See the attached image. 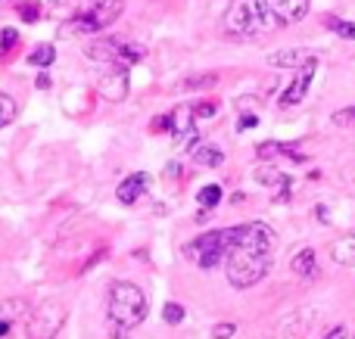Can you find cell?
Instances as JSON below:
<instances>
[{"label":"cell","mask_w":355,"mask_h":339,"mask_svg":"<svg viewBox=\"0 0 355 339\" xmlns=\"http://www.w3.org/2000/svg\"><path fill=\"white\" fill-rule=\"evenodd\" d=\"M53 59H56L53 44H37V47L28 53V66H35V68H50L53 66Z\"/></svg>","instance_id":"obj_17"},{"label":"cell","mask_w":355,"mask_h":339,"mask_svg":"<svg viewBox=\"0 0 355 339\" xmlns=\"http://www.w3.org/2000/svg\"><path fill=\"white\" fill-rule=\"evenodd\" d=\"M277 153H281V143H275V140L259 143V149H256L259 159H271V156H277Z\"/></svg>","instance_id":"obj_28"},{"label":"cell","mask_w":355,"mask_h":339,"mask_svg":"<svg viewBox=\"0 0 355 339\" xmlns=\"http://www.w3.org/2000/svg\"><path fill=\"white\" fill-rule=\"evenodd\" d=\"M150 131H153V134H166V131L172 134V112H168V116H156Z\"/></svg>","instance_id":"obj_27"},{"label":"cell","mask_w":355,"mask_h":339,"mask_svg":"<svg viewBox=\"0 0 355 339\" xmlns=\"http://www.w3.org/2000/svg\"><path fill=\"white\" fill-rule=\"evenodd\" d=\"M193 112H196V118H212L215 112H218V103H215V100H202V103L193 106Z\"/></svg>","instance_id":"obj_26"},{"label":"cell","mask_w":355,"mask_h":339,"mask_svg":"<svg viewBox=\"0 0 355 339\" xmlns=\"http://www.w3.org/2000/svg\"><path fill=\"white\" fill-rule=\"evenodd\" d=\"M162 321H166V324H181L184 321V305L166 302V305H162Z\"/></svg>","instance_id":"obj_23"},{"label":"cell","mask_w":355,"mask_h":339,"mask_svg":"<svg viewBox=\"0 0 355 339\" xmlns=\"http://www.w3.org/2000/svg\"><path fill=\"white\" fill-rule=\"evenodd\" d=\"M221 196H225V190H221L218 184H206L200 193H196V203H200L202 209H215V205L221 203Z\"/></svg>","instance_id":"obj_20"},{"label":"cell","mask_w":355,"mask_h":339,"mask_svg":"<svg viewBox=\"0 0 355 339\" xmlns=\"http://www.w3.org/2000/svg\"><path fill=\"white\" fill-rule=\"evenodd\" d=\"M324 25L331 31H337L340 37H346V41H355V22H349V19H340V16H327Z\"/></svg>","instance_id":"obj_21"},{"label":"cell","mask_w":355,"mask_h":339,"mask_svg":"<svg viewBox=\"0 0 355 339\" xmlns=\"http://www.w3.org/2000/svg\"><path fill=\"white\" fill-rule=\"evenodd\" d=\"M290 271H293L296 277H309V274H315V249L312 246L300 249V253L293 255V262H290Z\"/></svg>","instance_id":"obj_15"},{"label":"cell","mask_w":355,"mask_h":339,"mask_svg":"<svg viewBox=\"0 0 355 339\" xmlns=\"http://www.w3.org/2000/svg\"><path fill=\"white\" fill-rule=\"evenodd\" d=\"M271 253H275V234H271L268 224H262V221L240 224L237 240H234L231 253L225 259L227 284L237 286V290L256 286L268 274Z\"/></svg>","instance_id":"obj_1"},{"label":"cell","mask_w":355,"mask_h":339,"mask_svg":"<svg viewBox=\"0 0 355 339\" xmlns=\"http://www.w3.org/2000/svg\"><path fill=\"white\" fill-rule=\"evenodd\" d=\"M47 3H50V6H56V3H62V0H47Z\"/></svg>","instance_id":"obj_34"},{"label":"cell","mask_w":355,"mask_h":339,"mask_svg":"<svg viewBox=\"0 0 355 339\" xmlns=\"http://www.w3.org/2000/svg\"><path fill=\"white\" fill-rule=\"evenodd\" d=\"M128 68L131 66H110V72L100 75V81H97L100 97L110 100V103H122L131 91V72Z\"/></svg>","instance_id":"obj_9"},{"label":"cell","mask_w":355,"mask_h":339,"mask_svg":"<svg viewBox=\"0 0 355 339\" xmlns=\"http://www.w3.org/2000/svg\"><path fill=\"white\" fill-rule=\"evenodd\" d=\"M315 68H318V59H315V56H309V59L302 62L300 68H296V75H293V81H290V87L281 93V100H277V106H281V109L300 106L302 100L309 97V87H312V81H315Z\"/></svg>","instance_id":"obj_8"},{"label":"cell","mask_w":355,"mask_h":339,"mask_svg":"<svg viewBox=\"0 0 355 339\" xmlns=\"http://www.w3.org/2000/svg\"><path fill=\"white\" fill-rule=\"evenodd\" d=\"M268 3H271V10H275V16L281 25H296L300 19H306L312 0H268Z\"/></svg>","instance_id":"obj_11"},{"label":"cell","mask_w":355,"mask_h":339,"mask_svg":"<svg viewBox=\"0 0 355 339\" xmlns=\"http://www.w3.org/2000/svg\"><path fill=\"white\" fill-rule=\"evenodd\" d=\"M234 333H237V324H231V321H227V324H215V327H212V339H231Z\"/></svg>","instance_id":"obj_29"},{"label":"cell","mask_w":355,"mask_h":339,"mask_svg":"<svg viewBox=\"0 0 355 339\" xmlns=\"http://www.w3.org/2000/svg\"><path fill=\"white\" fill-rule=\"evenodd\" d=\"M215 81H218V75H193V78L184 81V87L187 91H193V87H212Z\"/></svg>","instance_id":"obj_25"},{"label":"cell","mask_w":355,"mask_h":339,"mask_svg":"<svg viewBox=\"0 0 355 339\" xmlns=\"http://www.w3.org/2000/svg\"><path fill=\"white\" fill-rule=\"evenodd\" d=\"M284 28L277 22L268 0H234L225 12V35L227 37H265Z\"/></svg>","instance_id":"obj_2"},{"label":"cell","mask_w":355,"mask_h":339,"mask_svg":"<svg viewBox=\"0 0 355 339\" xmlns=\"http://www.w3.org/2000/svg\"><path fill=\"white\" fill-rule=\"evenodd\" d=\"M193 122H196V112H193V106L190 103H184V106H178V109L172 112V134L175 137H193Z\"/></svg>","instance_id":"obj_13"},{"label":"cell","mask_w":355,"mask_h":339,"mask_svg":"<svg viewBox=\"0 0 355 339\" xmlns=\"http://www.w3.org/2000/svg\"><path fill=\"white\" fill-rule=\"evenodd\" d=\"M190 159L196 162V165L202 168H218L221 162H225V153H221V147H215V143H200L196 140L193 147H187Z\"/></svg>","instance_id":"obj_12"},{"label":"cell","mask_w":355,"mask_h":339,"mask_svg":"<svg viewBox=\"0 0 355 339\" xmlns=\"http://www.w3.org/2000/svg\"><path fill=\"white\" fill-rule=\"evenodd\" d=\"M35 84H37V91H47V87H50V75H47V68H44V72L35 78Z\"/></svg>","instance_id":"obj_32"},{"label":"cell","mask_w":355,"mask_h":339,"mask_svg":"<svg viewBox=\"0 0 355 339\" xmlns=\"http://www.w3.org/2000/svg\"><path fill=\"white\" fill-rule=\"evenodd\" d=\"M19 116V103L12 100V93L0 91V128H6V125H12Z\"/></svg>","instance_id":"obj_18"},{"label":"cell","mask_w":355,"mask_h":339,"mask_svg":"<svg viewBox=\"0 0 355 339\" xmlns=\"http://www.w3.org/2000/svg\"><path fill=\"white\" fill-rule=\"evenodd\" d=\"M309 50H302V47H290V50H281V53H271L268 56V62L271 66H277V68H300L302 62L309 59Z\"/></svg>","instance_id":"obj_14"},{"label":"cell","mask_w":355,"mask_h":339,"mask_svg":"<svg viewBox=\"0 0 355 339\" xmlns=\"http://www.w3.org/2000/svg\"><path fill=\"white\" fill-rule=\"evenodd\" d=\"M106 315H110L112 327L135 330L137 324L147 318V296H144V290L137 284H131V280H116V284L110 286Z\"/></svg>","instance_id":"obj_3"},{"label":"cell","mask_w":355,"mask_h":339,"mask_svg":"<svg viewBox=\"0 0 355 339\" xmlns=\"http://www.w3.org/2000/svg\"><path fill=\"white\" fill-rule=\"evenodd\" d=\"M87 59H97L106 62V66H135L147 56V47L135 41H125V37H97L85 47Z\"/></svg>","instance_id":"obj_5"},{"label":"cell","mask_w":355,"mask_h":339,"mask_svg":"<svg viewBox=\"0 0 355 339\" xmlns=\"http://www.w3.org/2000/svg\"><path fill=\"white\" fill-rule=\"evenodd\" d=\"M234 240H237V228H225V230H209V234L196 237L193 243H190L187 255H193L196 265L200 268H215L221 265V262L227 259V253H231Z\"/></svg>","instance_id":"obj_6"},{"label":"cell","mask_w":355,"mask_h":339,"mask_svg":"<svg viewBox=\"0 0 355 339\" xmlns=\"http://www.w3.org/2000/svg\"><path fill=\"white\" fill-rule=\"evenodd\" d=\"M19 31L16 28H0V59H10L19 47Z\"/></svg>","instance_id":"obj_19"},{"label":"cell","mask_w":355,"mask_h":339,"mask_svg":"<svg viewBox=\"0 0 355 339\" xmlns=\"http://www.w3.org/2000/svg\"><path fill=\"white\" fill-rule=\"evenodd\" d=\"M10 333V321H6V318H0V336H6Z\"/></svg>","instance_id":"obj_33"},{"label":"cell","mask_w":355,"mask_h":339,"mask_svg":"<svg viewBox=\"0 0 355 339\" xmlns=\"http://www.w3.org/2000/svg\"><path fill=\"white\" fill-rule=\"evenodd\" d=\"M321 339H346V327H343V324H337V327L327 330V333L321 336Z\"/></svg>","instance_id":"obj_31"},{"label":"cell","mask_w":355,"mask_h":339,"mask_svg":"<svg viewBox=\"0 0 355 339\" xmlns=\"http://www.w3.org/2000/svg\"><path fill=\"white\" fill-rule=\"evenodd\" d=\"M256 125H259L256 116H240V125H237V128H240V131H250V128H256Z\"/></svg>","instance_id":"obj_30"},{"label":"cell","mask_w":355,"mask_h":339,"mask_svg":"<svg viewBox=\"0 0 355 339\" xmlns=\"http://www.w3.org/2000/svg\"><path fill=\"white\" fill-rule=\"evenodd\" d=\"M19 10V16H22V22H28V25H35V22H41V3L37 0H22V3L16 6Z\"/></svg>","instance_id":"obj_22"},{"label":"cell","mask_w":355,"mask_h":339,"mask_svg":"<svg viewBox=\"0 0 355 339\" xmlns=\"http://www.w3.org/2000/svg\"><path fill=\"white\" fill-rule=\"evenodd\" d=\"M331 255H334V262H337V265L352 268L355 265V234L352 237H343V240H340L337 246L331 249Z\"/></svg>","instance_id":"obj_16"},{"label":"cell","mask_w":355,"mask_h":339,"mask_svg":"<svg viewBox=\"0 0 355 339\" xmlns=\"http://www.w3.org/2000/svg\"><path fill=\"white\" fill-rule=\"evenodd\" d=\"M125 12V0H85L69 19V28L75 35H100Z\"/></svg>","instance_id":"obj_4"},{"label":"cell","mask_w":355,"mask_h":339,"mask_svg":"<svg viewBox=\"0 0 355 339\" xmlns=\"http://www.w3.org/2000/svg\"><path fill=\"white\" fill-rule=\"evenodd\" d=\"M147 187H150V178L144 172H135V174H128V178L122 181V184L116 187V196H119V203L122 205H135L137 199L147 193Z\"/></svg>","instance_id":"obj_10"},{"label":"cell","mask_w":355,"mask_h":339,"mask_svg":"<svg viewBox=\"0 0 355 339\" xmlns=\"http://www.w3.org/2000/svg\"><path fill=\"white\" fill-rule=\"evenodd\" d=\"M66 318H69V309L60 302V299L41 302L28 315V324H25L28 339H56V333H60L62 324H66Z\"/></svg>","instance_id":"obj_7"},{"label":"cell","mask_w":355,"mask_h":339,"mask_svg":"<svg viewBox=\"0 0 355 339\" xmlns=\"http://www.w3.org/2000/svg\"><path fill=\"white\" fill-rule=\"evenodd\" d=\"M331 122L340 125V128H355V106H349V109H337Z\"/></svg>","instance_id":"obj_24"}]
</instances>
